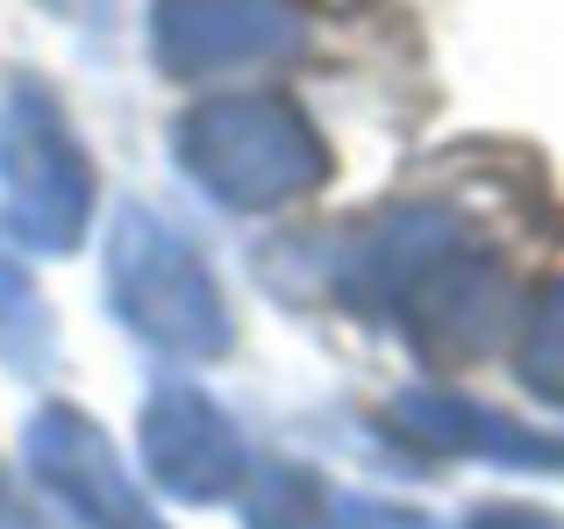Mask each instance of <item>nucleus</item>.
I'll list each match as a JSON object with an SVG mask.
<instances>
[{
	"instance_id": "f257e3e1",
	"label": "nucleus",
	"mask_w": 564,
	"mask_h": 529,
	"mask_svg": "<svg viewBox=\"0 0 564 529\" xmlns=\"http://www.w3.org/2000/svg\"><path fill=\"white\" fill-rule=\"evenodd\" d=\"M172 158L207 201L236 215H272L322 194L329 143L286 94H215L172 122Z\"/></svg>"
},
{
	"instance_id": "f03ea898",
	"label": "nucleus",
	"mask_w": 564,
	"mask_h": 529,
	"mask_svg": "<svg viewBox=\"0 0 564 529\" xmlns=\"http://www.w3.org/2000/svg\"><path fill=\"white\" fill-rule=\"evenodd\" d=\"M108 301L115 322L165 358H221L236 336L207 258L143 201H122L108 229Z\"/></svg>"
},
{
	"instance_id": "7ed1b4c3",
	"label": "nucleus",
	"mask_w": 564,
	"mask_h": 529,
	"mask_svg": "<svg viewBox=\"0 0 564 529\" xmlns=\"http://www.w3.org/2000/svg\"><path fill=\"white\" fill-rule=\"evenodd\" d=\"M0 201L8 237L36 258L79 251L94 223V165L43 79H8L0 94Z\"/></svg>"
},
{
	"instance_id": "20e7f679",
	"label": "nucleus",
	"mask_w": 564,
	"mask_h": 529,
	"mask_svg": "<svg viewBox=\"0 0 564 529\" xmlns=\"http://www.w3.org/2000/svg\"><path fill=\"white\" fill-rule=\"evenodd\" d=\"M22 458L36 487L79 529H165V516L137 494V479L122 473V451L108 444V430L86 408H36L22 430Z\"/></svg>"
},
{
	"instance_id": "39448f33",
	"label": "nucleus",
	"mask_w": 564,
	"mask_h": 529,
	"mask_svg": "<svg viewBox=\"0 0 564 529\" xmlns=\"http://www.w3.org/2000/svg\"><path fill=\"white\" fill-rule=\"evenodd\" d=\"M151 51L172 79L250 72L301 51V14L286 0H151Z\"/></svg>"
},
{
	"instance_id": "423d86ee",
	"label": "nucleus",
	"mask_w": 564,
	"mask_h": 529,
	"mask_svg": "<svg viewBox=\"0 0 564 529\" xmlns=\"http://www.w3.org/2000/svg\"><path fill=\"white\" fill-rule=\"evenodd\" d=\"M508 307H514V293H508L500 258L479 251V244H457L443 264H429V272L414 279L393 315H400L408 344L422 350L429 365H471L500 344Z\"/></svg>"
},
{
	"instance_id": "0eeeda50",
	"label": "nucleus",
	"mask_w": 564,
	"mask_h": 529,
	"mask_svg": "<svg viewBox=\"0 0 564 529\" xmlns=\"http://www.w3.org/2000/svg\"><path fill=\"white\" fill-rule=\"evenodd\" d=\"M143 465H151V479L165 494H180V501H229V494H243L250 479V458H243V436H236V422L221 415L215 401H207L200 387H158L151 401H143Z\"/></svg>"
},
{
	"instance_id": "6e6552de",
	"label": "nucleus",
	"mask_w": 564,
	"mask_h": 529,
	"mask_svg": "<svg viewBox=\"0 0 564 529\" xmlns=\"http://www.w3.org/2000/svg\"><path fill=\"white\" fill-rule=\"evenodd\" d=\"M386 422L414 451H436V458H486V465H522V473H564V436L529 430V422L500 415V408L471 401V393H451V387L393 393Z\"/></svg>"
},
{
	"instance_id": "1a4fd4ad",
	"label": "nucleus",
	"mask_w": 564,
	"mask_h": 529,
	"mask_svg": "<svg viewBox=\"0 0 564 529\" xmlns=\"http://www.w3.org/2000/svg\"><path fill=\"white\" fill-rule=\"evenodd\" d=\"M457 244H465V223H457L451 208H436V201L386 208L350 237V251L336 258V293H344L350 307H365V315H379V307L393 315L414 279H422L429 264H443Z\"/></svg>"
},
{
	"instance_id": "9d476101",
	"label": "nucleus",
	"mask_w": 564,
	"mask_h": 529,
	"mask_svg": "<svg viewBox=\"0 0 564 529\" xmlns=\"http://www.w3.org/2000/svg\"><path fill=\"white\" fill-rule=\"evenodd\" d=\"M514 373L536 401L564 408V279L536 287V301L522 307V336H514Z\"/></svg>"
},
{
	"instance_id": "9b49d317",
	"label": "nucleus",
	"mask_w": 564,
	"mask_h": 529,
	"mask_svg": "<svg viewBox=\"0 0 564 529\" xmlns=\"http://www.w3.org/2000/svg\"><path fill=\"white\" fill-rule=\"evenodd\" d=\"M243 522L250 529H315L322 522V479L307 465H264L243 479Z\"/></svg>"
},
{
	"instance_id": "f8f14e48",
	"label": "nucleus",
	"mask_w": 564,
	"mask_h": 529,
	"mask_svg": "<svg viewBox=\"0 0 564 529\" xmlns=\"http://www.w3.org/2000/svg\"><path fill=\"white\" fill-rule=\"evenodd\" d=\"M0 350H8L14 373H43V358H51V315H43V293L29 287V272L8 258V244H0Z\"/></svg>"
},
{
	"instance_id": "ddd939ff",
	"label": "nucleus",
	"mask_w": 564,
	"mask_h": 529,
	"mask_svg": "<svg viewBox=\"0 0 564 529\" xmlns=\"http://www.w3.org/2000/svg\"><path fill=\"white\" fill-rule=\"evenodd\" d=\"M315 529H436V516H422L408 501H379V494H344Z\"/></svg>"
},
{
	"instance_id": "4468645a",
	"label": "nucleus",
	"mask_w": 564,
	"mask_h": 529,
	"mask_svg": "<svg viewBox=\"0 0 564 529\" xmlns=\"http://www.w3.org/2000/svg\"><path fill=\"white\" fill-rule=\"evenodd\" d=\"M0 529H79V522H72L51 494H29L22 479L0 473Z\"/></svg>"
},
{
	"instance_id": "2eb2a0df",
	"label": "nucleus",
	"mask_w": 564,
	"mask_h": 529,
	"mask_svg": "<svg viewBox=\"0 0 564 529\" xmlns=\"http://www.w3.org/2000/svg\"><path fill=\"white\" fill-rule=\"evenodd\" d=\"M465 529H564V516H551L536 501H486L465 516Z\"/></svg>"
}]
</instances>
